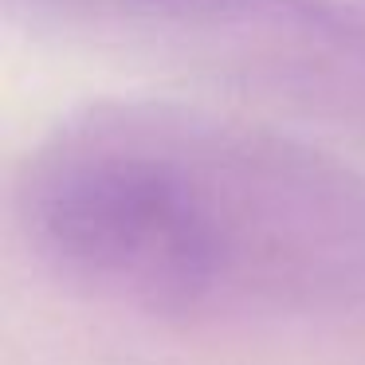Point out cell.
<instances>
[{
  "instance_id": "1",
  "label": "cell",
  "mask_w": 365,
  "mask_h": 365,
  "mask_svg": "<svg viewBox=\"0 0 365 365\" xmlns=\"http://www.w3.org/2000/svg\"><path fill=\"white\" fill-rule=\"evenodd\" d=\"M28 247L75 291L181 326L365 318V169L244 114L114 98L20 169Z\"/></svg>"
},
{
  "instance_id": "2",
  "label": "cell",
  "mask_w": 365,
  "mask_h": 365,
  "mask_svg": "<svg viewBox=\"0 0 365 365\" xmlns=\"http://www.w3.org/2000/svg\"><path fill=\"white\" fill-rule=\"evenodd\" d=\"M32 9L185 43L291 79H365V9L341 0H28Z\"/></svg>"
}]
</instances>
